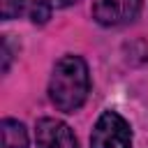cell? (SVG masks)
<instances>
[{
    "instance_id": "obj_1",
    "label": "cell",
    "mask_w": 148,
    "mask_h": 148,
    "mask_svg": "<svg viewBox=\"0 0 148 148\" xmlns=\"http://www.w3.org/2000/svg\"><path fill=\"white\" fill-rule=\"evenodd\" d=\"M90 92V72L88 62L81 56L67 53L56 60L49 79V99L62 113L79 111Z\"/></svg>"
},
{
    "instance_id": "obj_2",
    "label": "cell",
    "mask_w": 148,
    "mask_h": 148,
    "mask_svg": "<svg viewBox=\"0 0 148 148\" xmlns=\"http://www.w3.org/2000/svg\"><path fill=\"white\" fill-rule=\"evenodd\" d=\"M90 148H132V127L118 111H102L92 132Z\"/></svg>"
},
{
    "instance_id": "obj_3",
    "label": "cell",
    "mask_w": 148,
    "mask_h": 148,
    "mask_svg": "<svg viewBox=\"0 0 148 148\" xmlns=\"http://www.w3.org/2000/svg\"><path fill=\"white\" fill-rule=\"evenodd\" d=\"M141 14V0H95L92 18L104 28H118L132 23Z\"/></svg>"
},
{
    "instance_id": "obj_4",
    "label": "cell",
    "mask_w": 148,
    "mask_h": 148,
    "mask_svg": "<svg viewBox=\"0 0 148 148\" xmlns=\"http://www.w3.org/2000/svg\"><path fill=\"white\" fill-rule=\"evenodd\" d=\"M37 148H79L72 127L58 118H39L35 125Z\"/></svg>"
},
{
    "instance_id": "obj_5",
    "label": "cell",
    "mask_w": 148,
    "mask_h": 148,
    "mask_svg": "<svg viewBox=\"0 0 148 148\" xmlns=\"http://www.w3.org/2000/svg\"><path fill=\"white\" fill-rule=\"evenodd\" d=\"M0 132H2V148H28L30 146L28 130L16 118H2Z\"/></svg>"
},
{
    "instance_id": "obj_6",
    "label": "cell",
    "mask_w": 148,
    "mask_h": 148,
    "mask_svg": "<svg viewBox=\"0 0 148 148\" xmlns=\"http://www.w3.org/2000/svg\"><path fill=\"white\" fill-rule=\"evenodd\" d=\"M53 0H28V16L32 23L37 25H44L49 18H51V12H53Z\"/></svg>"
},
{
    "instance_id": "obj_7",
    "label": "cell",
    "mask_w": 148,
    "mask_h": 148,
    "mask_svg": "<svg viewBox=\"0 0 148 148\" xmlns=\"http://www.w3.org/2000/svg\"><path fill=\"white\" fill-rule=\"evenodd\" d=\"M23 7H25L23 0H5V2H2V18L9 21V18L18 16V14L23 12Z\"/></svg>"
},
{
    "instance_id": "obj_8",
    "label": "cell",
    "mask_w": 148,
    "mask_h": 148,
    "mask_svg": "<svg viewBox=\"0 0 148 148\" xmlns=\"http://www.w3.org/2000/svg\"><path fill=\"white\" fill-rule=\"evenodd\" d=\"M79 0H53L56 7H69V5H76Z\"/></svg>"
}]
</instances>
